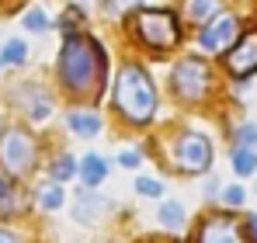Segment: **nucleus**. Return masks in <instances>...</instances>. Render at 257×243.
Returning a JSON list of instances; mask_svg holds the SVG:
<instances>
[{"label":"nucleus","instance_id":"obj_1","mask_svg":"<svg viewBox=\"0 0 257 243\" xmlns=\"http://www.w3.org/2000/svg\"><path fill=\"white\" fill-rule=\"evenodd\" d=\"M59 77L77 97H97L104 87V52L87 35H70L59 52Z\"/></svg>","mask_w":257,"mask_h":243},{"label":"nucleus","instance_id":"obj_2","mask_svg":"<svg viewBox=\"0 0 257 243\" xmlns=\"http://www.w3.org/2000/svg\"><path fill=\"white\" fill-rule=\"evenodd\" d=\"M115 108L125 115L132 125H146L157 111V90L143 66H122L115 77Z\"/></svg>","mask_w":257,"mask_h":243},{"label":"nucleus","instance_id":"obj_3","mask_svg":"<svg viewBox=\"0 0 257 243\" xmlns=\"http://www.w3.org/2000/svg\"><path fill=\"white\" fill-rule=\"evenodd\" d=\"M188 243H250V236H247V219H240V212H229V208L205 212L195 222Z\"/></svg>","mask_w":257,"mask_h":243},{"label":"nucleus","instance_id":"obj_4","mask_svg":"<svg viewBox=\"0 0 257 243\" xmlns=\"http://www.w3.org/2000/svg\"><path fill=\"white\" fill-rule=\"evenodd\" d=\"M39 163V146H35V136L25 132V129H7L0 136V167L4 174L11 177H25L32 174Z\"/></svg>","mask_w":257,"mask_h":243},{"label":"nucleus","instance_id":"obj_5","mask_svg":"<svg viewBox=\"0 0 257 243\" xmlns=\"http://www.w3.org/2000/svg\"><path fill=\"white\" fill-rule=\"evenodd\" d=\"M174 167L181 174H209L212 170V143L202 132H181L174 143Z\"/></svg>","mask_w":257,"mask_h":243},{"label":"nucleus","instance_id":"obj_6","mask_svg":"<svg viewBox=\"0 0 257 243\" xmlns=\"http://www.w3.org/2000/svg\"><path fill=\"white\" fill-rule=\"evenodd\" d=\"M136 35L146 42L150 49H171L177 45V21H174L171 11H136Z\"/></svg>","mask_w":257,"mask_h":243},{"label":"nucleus","instance_id":"obj_7","mask_svg":"<svg viewBox=\"0 0 257 243\" xmlns=\"http://www.w3.org/2000/svg\"><path fill=\"white\" fill-rule=\"evenodd\" d=\"M171 77H174V90H177L184 101H198V97H205V94H209V83H212L209 66L198 63L195 56H191V59H181V63L174 66Z\"/></svg>","mask_w":257,"mask_h":243},{"label":"nucleus","instance_id":"obj_8","mask_svg":"<svg viewBox=\"0 0 257 243\" xmlns=\"http://www.w3.org/2000/svg\"><path fill=\"white\" fill-rule=\"evenodd\" d=\"M111 198H104L101 191H90V188H80L73 195V222L77 226H97L108 212H111Z\"/></svg>","mask_w":257,"mask_h":243},{"label":"nucleus","instance_id":"obj_9","mask_svg":"<svg viewBox=\"0 0 257 243\" xmlns=\"http://www.w3.org/2000/svg\"><path fill=\"white\" fill-rule=\"evenodd\" d=\"M233 39H236V18L233 14H219L198 32V42H202L205 52H222V49L233 45Z\"/></svg>","mask_w":257,"mask_h":243},{"label":"nucleus","instance_id":"obj_10","mask_svg":"<svg viewBox=\"0 0 257 243\" xmlns=\"http://www.w3.org/2000/svg\"><path fill=\"white\" fill-rule=\"evenodd\" d=\"M226 66H229V73L236 77V80H243V77H250L257 70V32L250 35H243L240 45L226 56Z\"/></svg>","mask_w":257,"mask_h":243},{"label":"nucleus","instance_id":"obj_11","mask_svg":"<svg viewBox=\"0 0 257 243\" xmlns=\"http://www.w3.org/2000/svg\"><path fill=\"white\" fill-rule=\"evenodd\" d=\"M157 222H160V229L164 233H171V236H177V233H184V226H188V212H184V205L181 202H164L157 205Z\"/></svg>","mask_w":257,"mask_h":243},{"label":"nucleus","instance_id":"obj_12","mask_svg":"<svg viewBox=\"0 0 257 243\" xmlns=\"http://www.w3.org/2000/svg\"><path fill=\"white\" fill-rule=\"evenodd\" d=\"M108 170H111V163L104 160L101 153H87L84 160H80V181H84V188L97 191L108 181Z\"/></svg>","mask_w":257,"mask_h":243},{"label":"nucleus","instance_id":"obj_13","mask_svg":"<svg viewBox=\"0 0 257 243\" xmlns=\"http://www.w3.org/2000/svg\"><path fill=\"white\" fill-rule=\"evenodd\" d=\"M25 212V195L11 174L0 170V215H21Z\"/></svg>","mask_w":257,"mask_h":243},{"label":"nucleus","instance_id":"obj_14","mask_svg":"<svg viewBox=\"0 0 257 243\" xmlns=\"http://www.w3.org/2000/svg\"><path fill=\"white\" fill-rule=\"evenodd\" d=\"M70 129L80 136V139H94V136H101V115L94 111V108H77V111H70Z\"/></svg>","mask_w":257,"mask_h":243},{"label":"nucleus","instance_id":"obj_15","mask_svg":"<svg viewBox=\"0 0 257 243\" xmlns=\"http://www.w3.org/2000/svg\"><path fill=\"white\" fill-rule=\"evenodd\" d=\"M219 7H222V0H188V4H184V18H188L195 28H198V25L205 28L212 18H219Z\"/></svg>","mask_w":257,"mask_h":243},{"label":"nucleus","instance_id":"obj_16","mask_svg":"<svg viewBox=\"0 0 257 243\" xmlns=\"http://www.w3.org/2000/svg\"><path fill=\"white\" fill-rule=\"evenodd\" d=\"M35 202L42 212H59L63 205H66V191H63V184H56V181H42L39 188H35Z\"/></svg>","mask_w":257,"mask_h":243},{"label":"nucleus","instance_id":"obj_17","mask_svg":"<svg viewBox=\"0 0 257 243\" xmlns=\"http://www.w3.org/2000/svg\"><path fill=\"white\" fill-rule=\"evenodd\" d=\"M73 177H80V163L77 157H70V153H59L52 167H49V181H56V184H66V181H73Z\"/></svg>","mask_w":257,"mask_h":243},{"label":"nucleus","instance_id":"obj_18","mask_svg":"<svg viewBox=\"0 0 257 243\" xmlns=\"http://www.w3.org/2000/svg\"><path fill=\"white\" fill-rule=\"evenodd\" d=\"M229 167H233L236 177H254V174H257V150L233 146V153H229Z\"/></svg>","mask_w":257,"mask_h":243},{"label":"nucleus","instance_id":"obj_19","mask_svg":"<svg viewBox=\"0 0 257 243\" xmlns=\"http://www.w3.org/2000/svg\"><path fill=\"white\" fill-rule=\"evenodd\" d=\"M132 188H136V195H139V198H153V202H164V181H160V177L139 174V177L132 181Z\"/></svg>","mask_w":257,"mask_h":243},{"label":"nucleus","instance_id":"obj_20","mask_svg":"<svg viewBox=\"0 0 257 243\" xmlns=\"http://www.w3.org/2000/svg\"><path fill=\"white\" fill-rule=\"evenodd\" d=\"M219 202H222V208H229V212H240L247 205V188L243 184H226L222 195H219Z\"/></svg>","mask_w":257,"mask_h":243},{"label":"nucleus","instance_id":"obj_21","mask_svg":"<svg viewBox=\"0 0 257 243\" xmlns=\"http://www.w3.org/2000/svg\"><path fill=\"white\" fill-rule=\"evenodd\" d=\"M236 146L257 150V122H243V125L236 129Z\"/></svg>","mask_w":257,"mask_h":243},{"label":"nucleus","instance_id":"obj_22","mask_svg":"<svg viewBox=\"0 0 257 243\" xmlns=\"http://www.w3.org/2000/svg\"><path fill=\"white\" fill-rule=\"evenodd\" d=\"M25 56H28V49H25V42H18V39H11L4 45V52H0L4 63H25Z\"/></svg>","mask_w":257,"mask_h":243},{"label":"nucleus","instance_id":"obj_23","mask_svg":"<svg viewBox=\"0 0 257 243\" xmlns=\"http://www.w3.org/2000/svg\"><path fill=\"white\" fill-rule=\"evenodd\" d=\"M25 28H28V32H45V28H49V21H45V14L39 7H32V11L25 14Z\"/></svg>","mask_w":257,"mask_h":243},{"label":"nucleus","instance_id":"obj_24","mask_svg":"<svg viewBox=\"0 0 257 243\" xmlns=\"http://www.w3.org/2000/svg\"><path fill=\"white\" fill-rule=\"evenodd\" d=\"M118 163H122L125 170H139V163H143V153H139V150H122V153H118Z\"/></svg>","mask_w":257,"mask_h":243},{"label":"nucleus","instance_id":"obj_25","mask_svg":"<svg viewBox=\"0 0 257 243\" xmlns=\"http://www.w3.org/2000/svg\"><path fill=\"white\" fill-rule=\"evenodd\" d=\"M143 0H108V14H128V11H136Z\"/></svg>","mask_w":257,"mask_h":243},{"label":"nucleus","instance_id":"obj_26","mask_svg":"<svg viewBox=\"0 0 257 243\" xmlns=\"http://www.w3.org/2000/svg\"><path fill=\"white\" fill-rule=\"evenodd\" d=\"M202 195H205L209 202H215V198L222 195V184H219V177H212V174L205 177V188H202Z\"/></svg>","mask_w":257,"mask_h":243},{"label":"nucleus","instance_id":"obj_27","mask_svg":"<svg viewBox=\"0 0 257 243\" xmlns=\"http://www.w3.org/2000/svg\"><path fill=\"white\" fill-rule=\"evenodd\" d=\"M77 18H80V11H77V7H73V11H66V14H63V18H59V21H56V25H59V28H63V32H73V25H77Z\"/></svg>","mask_w":257,"mask_h":243},{"label":"nucleus","instance_id":"obj_28","mask_svg":"<svg viewBox=\"0 0 257 243\" xmlns=\"http://www.w3.org/2000/svg\"><path fill=\"white\" fill-rule=\"evenodd\" d=\"M247 236H250V243H257V212L247 215Z\"/></svg>","mask_w":257,"mask_h":243},{"label":"nucleus","instance_id":"obj_29","mask_svg":"<svg viewBox=\"0 0 257 243\" xmlns=\"http://www.w3.org/2000/svg\"><path fill=\"white\" fill-rule=\"evenodd\" d=\"M0 243H21V236H18V233H11V229H4V226H0Z\"/></svg>","mask_w":257,"mask_h":243},{"label":"nucleus","instance_id":"obj_30","mask_svg":"<svg viewBox=\"0 0 257 243\" xmlns=\"http://www.w3.org/2000/svg\"><path fill=\"white\" fill-rule=\"evenodd\" d=\"M132 243H157V240H132Z\"/></svg>","mask_w":257,"mask_h":243},{"label":"nucleus","instance_id":"obj_31","mask_svg":"<svg viewBox=\"0 0 257 243\" xmlns=\"http://www.w3.org/2000/svg\"><path fill=\"white\" fill-rule=\"evenodd\" d=\"M0 125H4V115H0Z\"/></svg>","mask_w":257,"mask_h":243},{"label":"nucleus","instance_id":"obj_32","mask_svg":"<svg viewBox=\"0 0 257 243\" xmlns=\"http://www.w3.org/2000/svg\"><path fill=\"white\" fill-rule=\"evenodd\" d=\"M254 188H257V181H254Z\"/></svg>","mask_w":257,"mask_h":243},{"label":"nucleus","instance_id":"obj_33","mask_svg":"<svg viewBox=\"0 0 257 243\" xmlns=\"http://www.w3.org/2000/svg\"><path fill=\"white\" fill-rule=\"evenodd\" d=\"M0 63H4V59H0Z\"/></svg>","mask_w":257,"mask_h":243}]
</instances>
